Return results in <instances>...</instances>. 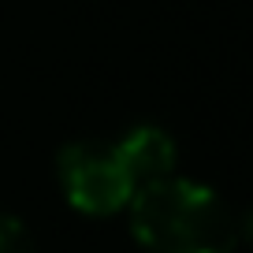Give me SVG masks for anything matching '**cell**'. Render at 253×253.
<instances>
[{"mask_svg":"<svg viewBox=\"0 0 253 253\" xmlns=\"http://www.w3.org/2000/svg\"><path fill=\"white\" fill-rule=\"evenodd\" d=\"M130 231L149 253H235L246 216L216 190L168 175L130 198Z\"/></svg>","mask_w":253,"mask_h":253,"instance_id":"cell-1","label":"cell"},{"mask_svg":"<svg viewBox=\"0 0 253 253\" xmlns=\"http://www.w3.org/2000/svg\"><path fill=\"white\" fill-rule=\"evenodd\" d=\"M0 253H38L26 223L15 220V216H4V212H0Z\"/></svg>","mask_w":253,"mask_h":253,"instance_id":"cell-4","label":"cell"},{"mask_svg":"<svg viewBox=\"0 0 253 253\" xmlns=\"http://www.w3.org/2000/svg\"><path fill=\"white\" fill-rule=\"evenodd\" d=\"M60 186L71 209L86 216H112L130 205L134 182L126 175L116 145L71 142L60 153Z\"/></svg>","mask_w":253,"mask_h":253,"instance_id":"cell-2","label":"cell"},{"mask_svg":"<svg viewBox=\"0 0 253 253\" xmlns=\"http://www.w3.org/2000/svg\"><path fill=\"white\" fill-rule=\"evenodd\" d=\"M116 153L123 160L130 182H134V194L142 186H149V182H160L168 175H175V164H179L171 134L160 130V126H134L130 134H123L116 142Z\"/></svg>","mask_w":253,"mask_h":253,"instance_id":"cell-3","label":"cell"}]
</instances>
